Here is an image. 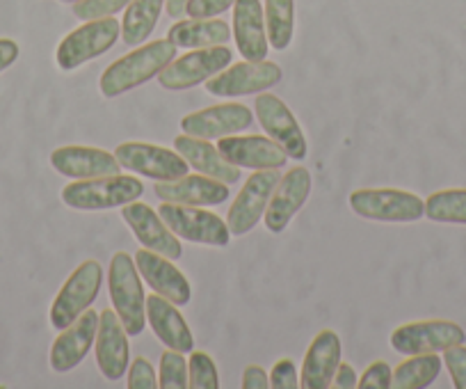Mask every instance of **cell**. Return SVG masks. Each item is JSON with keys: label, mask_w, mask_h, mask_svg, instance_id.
Segmentation results:
<instances>
[{"label": "cell", "mask_w": 466, "mask_h": 389, "mask_svg": "<svg viewBox=\"0 0 466 389\" xmlns=\"http://www.w3.org/2000/svg\"><path fill=\"white\" fill-rule=\"evenodd\" d=\"M177 57V46L169 39H156L124 57L112 62L98 80V89L106 99H116L140 85L149 83Z\"/></svg>", "instance_id": "6da1fadb"}, {"label": "cell", "mask_w": 466, "mask_h": 389, "mask_svg": "<svg viewBox=\"0 0 466 389\" xmlns=\"http://www.w3.org/2000/svg\"><path fill=\"white\" fill-rule=\"evenodd\" d=\"M107 289H110L112 310L122 319L128 337H137L147 328V296L142 275L136 259L127 252H116L107 268Z\"/></svg>", "instance_id": "7a4b0ae2"}, {"label": "cell", "mask_w": 466, "mask_h": 389, "mask_svg": "<svg viewBox=\"0 0 466 389\" xmlns=\"http://www.w3.org/2000/svg\"><path fill=\"white\" fill-rule=\"evenodd\" d=\"M145 186L137 177H112L80 179V181L66 183L62 188V202L78 211H106V209L127 207V204L140 200Z\"/></svg>", "instance_id": "3957f363"}, {"label": "cell", "mask_w": 466, "mask_h": 389, "mask_svg": "<svg viewBox=\"0 0 466 389\" xmlns=\"http://www.w3.org/2000/svg\"><path fill=\"white\" fill-rule=\"evenodd\" d=\"M350 209L375 222H416L425 218V202L398 188H360L350 195Z\"/></svg>", "instance_id": "277c9868"}, {"label": "cell", "mask_w": 466, "mask_h": 389, "mask_svg": "<svg viewBox=\"0 0 466 389\" xmlns=\"http://www.w3.org/2000/svg\"><path fill=\"white\" fill-rule=\"evenodd\" d=\"M122 35V24L115 16L85 21L80 28L71 30L56 51V62L62 71H74L85 62L96 60L110 51Z\"/></svg>", "instance_id": "5b68a950"}, {"label": "cell", "mask_w": 466, "mask_h": 389, "mask_svg": "<svg viewBox=\"0 0 466 389\" xmlns=\"http://www.w3.org/2000/svg\"><path fill=\"white\" fill-rule=\"evenodd\" d=\"M103 282V266L96 259H87L80 263L69 280L62 284L60 293L56 296L51 305V325L56 330H65L78 319L80 314L92 307L96 301L98 291H101Z\"/></svg>", "instance_id": "8992f818"}, {"label": "cell", "mask_w": 466, "mask_h": 389, "mask_svg": "<svg viewBox=\"0 0 466 389\" xmlns=\"http://www.w3.org/2000/svg\"><path fill=\"white\" fill-rule=\"evenodd\" d=\"M165 225L183 241L199 245H213V248H224L231 241L228 225L218 216L201 207H187V204L163 202L158 209Z\"/></svg>", "instance_id": "52a82bcc"}, {"label": "cell", "mask_w": 466, "mask_h": 389, "mask_svg": "<svg viewBox=\"0 0 466 389\" xmlns=\"http://www.w3.org/2000/svg\"><path fill=\"white\" fill-rule=\"evenodd\" d=\"M233 60L231 48L222 46H208V48H195V51L186 53L177 60L174 57L167 67L158 74L160 87L172 89V92H181V89L197 87V85L206 83L227 69Z\"/></svg>", "instance_id": "ba28073f"}, {"label": "cell", "mask_w": 466, "mask_h": 389, "mask_svg": "<svg viewBox=\"0 0 466 389\" xmlns=\"http://www.w3.org/2000/svg\"><path fill=\"white\" fill-rule=\"evenodd\" d=\"M281 67L277 62H236L206 80V92L219 97V99H236V97H248V94L266 92L275 87L281 80Z\"/></svg>", "instance_id": "9c48e42d"}, {"label": "cell", "mask_w": 466, "mask_h": 389, "mask_svg": "<svg viewBox=\"0 0 466 389\" xmlns=\"http://www.w3.org/2000/svg\"><path fill=\"white\" fill-rule=\"evenodd\" d=\"M389 342L400 355H425V353H443L446 348L464 343L466 333L455 321L430 319L400 325L393 330Z\"/></svg>", "instance_id": "30bf717a"}, {"label": "cell", "mask_w": 466, "mask_h": 389, "mask_svg": "<svg viewBox=\"0 0 466 389\" xmlns=\"http://www.w3.org/2000/svg\"><path fill=\"white\" fill-rule=\"evenodd\" d=\"M115 156L124 169L149 177L154 181H174V179L186 177L190 169L187 160L178 151L149 145V142H124L116 147Z\"/></svg>", "instance_id": "8fae6325"}, {"label": "cell", "mask_w": 466, "mask_h": 389, "mask_svg": "<svg viewBox=\"0 0 466 389\" xmlns=\"http://www.w3.org/2000/svg\"><path fill=\"white\" fill-rule=\"evenodd\" d=\"M281 174L277 169H257L240 188L238 198L233 200L227 213V225L231 236H245L261 222L272 192L279 183Z\"/></svg>", "instance_id": "7c38bea8"}, {"label": "cell", "mask_w": 466, "mask_h": 389, "mask_svg": "<svg viewBox=\"0 0 466 389\" xmlns=\"http://www.w3.org/2000/svg\"><path fill=\"white\" fill-rule=\"evenodd\" d=\"M254 115H257L258 124H261V128L266 131V136L284 147L289 159H307L309 147L302 127H299L295 115L290 113L289 106H286L279 97H275V94L270 92L258 94L257 101H254Z\"/></svg>", "instance_id": "4fadbf2b"}, {"label": "cell", "mask_w": 466, "mask_h": 389, "mask_svg": "<svg viewBox=\"0 0 466 389\" xmlns=\"http://www.w3.org/2000/svg\"><path fill=\"white\" fill-rule=\"evenodd\" d=\"M309 195H311V174L302 165H295L279 179L270 202H268L266 213H263V222H266L268 231L270 234L286 231L290 220L307 204Z\"/></svg>", "instance_id": "5bb4252c"}, {"label": "cell", "mask_w": 466, "mask_h": 389, "mask_svg": "<svg viewBox=\"0 0 466 389\" xmlns=\"http://www.w3.org/2000/svg\"><path fill=\"white\" fill-rule=\"evenodd\" d=\"M122 218L131 227L133 236L140 241L142 248L151 250L156 254H163V257L172 259V261L181 259L183 248L178 243V236L165 225L160 213L154 211L149 204L136 200V202L122 207Z\"/></svg>", "instance_id": "9a60e30c"}, {"label": "cell", "mask_w": 466, "mask_h": 389, "mask_svg": "<svg viewBox=\"0 0 466 389\" xmlns=\"http://www.w3.org/2000/svg\"><path fill=\"white\" fill-rule=\"evenodd\" d=\"M94 348H96V364L103 378L112 380V383L124 378L128 364H131V353H128V333L115 310H103L98 314Z\"/></svg>", "instance_id": "2e32d148"}, {"label": "cell", "mask_w": 466, "mask_h": 389, "mask_svg": "<svg viewBox=\"0 0 466 389\" xmlns=\"http://www.w3.org/2000/svg\"><path fill=\"white\" fill-rule=\"evenodd\" d=\"M218 149L236 168L281 169L289 154L279 142L268 136H227L218 140Z\"/></svg>", "instance_id": "e0dca14e"}, {"label": "cell", "mask_w": 466, "mask_h": 389, "mask_svg": "<svg viewBox=\"0 0 466 389\" xmlns=\"http://www.w3.org/2000/svg\"><path fill=\"white\" fill-rule=\"evenodd\" d=\"M252 127V110L243 104H222L197 110L181 119V131L201 140H219Z\"/></svg>", "instance_id": "ac0fdd59"}, {"label": "cell", "mask_w": 466, "mask_h": 389, "mask_svg": "<svg viewBox=\"0 0 466 389\" xmlns=\"http://www.w3.org/2000/svg\"><path fill=\"white\" fill-rule=\"evenodd\" d=\"M96 330L98 314L89 307L69 328L60 330V334H57L51 346V369L57 371V374L74 371L87 357L89 348L96 342Z\"/></svg>", "instance_id": "d6986e66"}, {"label": "cell", "mask_w": 466, "mask_h": 389, "mask_svg": "<svg viewBox=\"0 0 466 389\" xmlns=\"http://www.w3.org/2000/svg\"><path fill=\"white\" fill-rule=\"evenodd\" d=\"M233 39L243 60H268L270 42H268L266 15L261 0H236L233 5Z\"/></svg>", "instance_id": "ffe728a7"}, {"label": "cell", "mask_w": 466, "mask_h": 389, "mask_svg": "<svg viewBox=\"0 0 466 389\" xmlns=\"http://www.w3.org/2000/svg\"><path fill=\"white\" fill-rule=\"evenodd\" d=\"M340 362H343V346H340L339 334L334 330H320L304 355L299 387L329 389Z\"/></svg>", "instance_id": "44dd1931"}, {"label": "cell", "mask_w": 466, "mask_h": 389, "mask_svg": "<svg viewBox=\"0 0 466 389\" xmlns=\"http://www.w3.org/2000/svg\"><path fill=\"white\" fill-rule=\"evenodd\" d=\"M136 266L140 271L142 280L147 282V286L160 293L163 298L172 301L174 305L183 307L190 302L192 289L187 277L178 271L172 263V259L163 257V254H156L151 250H137L136 252Z\"/></svg>", "instance_id": "7402d4cb"}, {"label": "cell", "mask_w": 466, "mask_h": 389, "mask_svg": "<svg viewBox=\"0 0 466 389\" xmlns=\"http://www.w3.org/2000/svg\"><path fill=\"white\" fill-rule=\"evenodd\" d=\"M51 165L62 177H71L76 181L122 174V163L116 156L96 147H57L51 154Z\"/></svg>", "instance_id": "603a6c76"}, {"label": "cell", "mask_w": 466, "mask_h": 389, "mask_svg": "<svg viewBox=\"0 0 466 389\" xmlns=\"http://www.w3.org/2000/svg\"><path fill=\"white\" fill-rule=\"evenodd\" d=\"M154 192L163 202L187 204V207H218L231 195L227 183L210 179L206 174H186L174 181H156Z\"/></svg>", "instance_id": "cb8c5ba5"}, {"label": "cell", "mask_w": 466, "mask_h": 389, "mask_svg": "<svg viewBox=\"0 0 466 389\" xmlns=\"http://www.w3.org/2000/svg\"><path fill=\"white\" fill-rule=\"evenodd\" d=\"M147 323L151 325L163 346L178 353L195 351V337H192V330L187 328L178 307L156 291L147 298Z\"/></svg>", "instance_id": "d4e9b609"}, {"label": "cell", "mask_w": 466, "mask_h": 389, "mask_svg": "<svg viewBox=\"0 0 466 389\" xmlns=\"http://www.w3.org/2000/svg\"><path fill=\"white\" fill-rule=\"evenodd\" d=\"M174 149L187 160L190 168H195L199 174H206L210 179H218V181L233 186V183L240 179V168L228 163L219 149L215 145H210L208 140H201V138H192L181 133V136L174 138Z\"/></svg>", "instance_id": "484cf974"}, {"label": "cell", "mask_w": 466, "mask_h": 389, "mask_svg": "<svg viewBox=\"0 0 466 389\" xmlns=\"http://www.w3.org/2000/svg\"><path fill=\"white\" fill-rule=\"evenodd\" d=\"M167 39L177 48H208L222 46L231 39L228 24L222 19H178L169 28Z\"/></svg>", "instance_id": "4316f807"}, {"label": "cell", "mask_w": 466, "mask_h": 389, "mask_svg": "<svg viewBox=\"0 0 466 389\" xmlns=\"http://www.w3.org/2000/svg\"><path fill=\"white\" fill-rule=\"evenodd\" d=\"M165 0H131L124 12L122 37L128 46H140L158 26Z\"/></svg>", "instance_id": "83f0119b"}, {"label": "cell", "mask_w": 466, "mask_h": 389, "mask_svg": "<svg viewBox=\"0 0 466 389\" xmlns=\"http://www.w3.org/2000/svg\"><path fill=\"white\" fill-rule=\"evenodd\" d=\"M443 360L437 353H425V355H410L402 364L393 369V389H423L430 387L441 374Z\"/></svg>", "instance_id": "f1b7e54d"}, {"label": "cell", "mask_w": 466, "mask_h": 389, "mask_svg": "<svg viewBox=\"0 0 466 389\" xmlns=\"http://www.w3.org/2000/svg\"><path fill=\"white\" fill-rule=\"evenodd\" d=\"M266 30L270 48L286 51L295 33V3L293 0H266Z\"/></svg>", "instance_id": "f546056e"}, {"label": "cell", "mask_w": 466, "mask_h": 389, "mask_svg": "<svg viewBox=\"0 0 466 389\" xmlns=\"http://www.w3.org/2000/svg\"><path fill=\"white\" fill-rule=\"evenodd\" d=\"M425 218L446 225H466V188H446L425 200Z\"/></svg>", "instance_id": "4dcf8cb0"}, {"label": "cell", "mask_w": 466, "mask_h": 389, "mask_svg": "<svg viewBox=\"0 0 466 389\" xmlns=\"http://www.w3.org/2000/svg\"><path fill=\"white\" fill-rule=\"evenodd\" d=\"M187 387L190 389H218L219 374L215 360L204 351H192L187 360Z\"/></svg>", "instance_id": "1f68e13d"}, {"label": "cell", "mask_w": 466, "mask_h": 389, "mask_svg": "<svg viewBox=\"0 0 466 389\" xmlns=\"http://www.w3.org/2000/svg\"><path fill=\"white\" fill-rule=\"evenodd\" d=\"M160 389H186L187 387V362L183 353L167 351L160 355Z\"/></svg>", "instance_id": "d6a6232c"}, {"label": "cell", "mask_w": 466, "mask_h": 389, "mask_svg": "<svg viewBox=\"0 0 466 389\" xmlns=\"http://www.w3.org/2000/svg\"><path fill=\"white\" fill-rule=\"evenodd\" d=\"M131 0H78L74 3V16L80 21L106 19L115 16L116 12L127 10Z\"/></svg>", "instance_id": "836d02e7"}, {"label": "cell", "mask_w": 466, "mask_h": 389, "mask_svg": "<svg viewBox=\"0 0 466 389\" xmlns=\"http://www.w3.org/2000/svg\"><path fill=\"white\" fill-rule=\"evenodd\" d=\"M443 364H446L448 374H451L455 389H466V346L457 343L443 351Z\"/></svg>", "instance_id": "e575fe53"}, {"label": "cell", "mask_w": 466, "mask_h": 389, "mask_svg": "<svg viewBox=\"0 0 466 389\" xmlns=\"http://www.w3.org/2000/svg\"><path fill=\"white\" fill-rule=\"evenodd\" d=\"M128 389H156L158 387V378L147 357H136L128 364Z\"/></svg>", "instance_id": "d590c367"}, {"label": "cell", "mask_w": 466, "mask_h": 389, "mask_svg": "<svg viewBox=\"0 0 466 389\" xmlns=\"http://www.w3.org/2000/svg\"><path fill=\"white\" fill-rule=\"evenodd\" d=\"M236 5V0H187L186 15L190 19H215Z\"/></svg>", "instance_id": "8d00e7d4"}, {"label": "cell", "mask_w": 466, "mask_h": 389, "mask_svg": "<svg viewBox=\"0 0 466 389\" xmlns=\"http://www.w3.org/2000/svg\"><path fill=\"white\" fill-rule=\"evenodd\" d=\"M393 383V369L387 362H373L369 369L361 374L360 389H389Z\"/></svg>", "instance_id": "74e56055"}, {"label": "cell", "mask_w": 466, "mask_h": 389, "mask_svg": "<svg viewBox=\"0 0 466 389\" xmlns=\"http://www.w3.org/2000/svg\"><path fill=\"white\" fill-rule=\"evenodd\" d=\"M270 387L272 389H298L299 387V375L295 369L293 360L284 357L272 366L270 374Z\"/></svg>", "instance_id": "f35d334b"}, {"label": "cell", "mask_w": 466, "mask_h": 389, "mask_svg": "<svg viewBox=\"0 0 466 389\" xmlns=\"http://www.w3.org/2000/svg\"><path fill=\"white\" fill-rule=\"evenodd\" d=\"M270 387V375L263 366L249 364L243 371V389H268Z\"/></svg>", "instance_id": "ab89813d"}, {"label": "cell", "mask_w": 466, "mask_h": 389, "mask_svg": "<svg viewBox=\"0 0 466 389\" xmlns=\"http://www.w3.org/2000/svg\"><path fill=\"white\" fill-rule=\"evenodd\" d=\"M360 384V378H357V371L350 364L340 362L339 369H336L334 380H331V387L336 389H355Z\"/></svg>", "instance_id": "60d3db41"}, {"label": "cell", "mask_w": 466, "mask_h": 389, "mask_svg": "<svg viewBox=\"0 0 466 389\" xmlns=\"http://www.w3.org/2000/svg\"><path fill=\"white\" fill-rule=\"evenodd\" d=\"M19 44L15 39H7V37H0V74L5 69H10L16 60H19Z\"/></svg>", "instance_id": "b9f144b4"}, {"label": "cell", "mask_w": 466, "mask_h": 389, "mask_svg": "<svg viewBox=\"0 0 466 389\" xmlns=\"http://www.w3.org/2000/svg\"><path fill=\"white\" fill-rule=\"evenodd\" d=\"M186 5L187 0H165V10H167V15L172 19H181L186 15Z\"/></svg>", "instance_id": "7bdbcfd3"}, {"label": "cell", "mask_w": 466, "mask_h": 389, "mask_svg": "<svg viewBox=\"0 0 466 389\" xmlns=\"http://www.w3.org/2000/svg\"><path fill=\"white\" fill-rule=\"evenodd\" d=\"M60 3H66V5H69V3H78V0H60Z\"/></svg>", "instance_id": "ee69618b"}]
</instances>
